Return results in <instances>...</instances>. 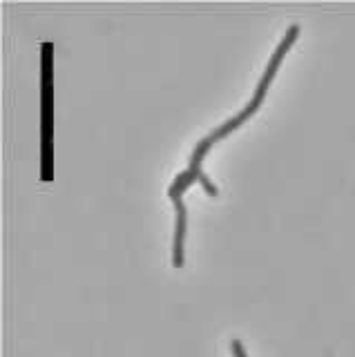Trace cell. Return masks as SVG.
I'll use <instances>...</instances> for the list:
<instances>
[{"instance_id": "cell-1", "label": "cell", "mask_w": 355, "mask_h": 357, "mask_svg": "<svg viewBox=\"0 0 355 357\" xmlns=\"http://www.w3.org/2000/svg\"><path fill=\"white\" fill-rule=\"evenodd\" d=\"M297 36H299V25H291V27L286 29L282 43L277 45L275 54L271 56V61H269V65H266V72H264V76H262V81H259L257 89H255L252 98L246 103V107H243V109L239 112V114L230 116L226 123H221L219 128H215L213 132L208 134V137H204L202 141H199V143L195 145V152L190 154V163H188V170L176 176V178H174V183L170 185L168 197L172 199V204H174V208H176V228H174V243H172V266L176 268V271H179V268H183V264H186L183 243H186V228H188V210H186V204H183V199H181L183 192H186V190L190 188L195 181H199V183L204 185V190H206V192H208L210 197H217V195H219L217 185H215L213 181H210L208 174L202 170V163H204V159H206V154H208V150L213 148V145H215L217 141L226 139L230 132H235L237 128H241L243 123H246V121L255 114V112H257V109L262 107L264 96H266V92H269V87H271V83H273V78H275L277 70H280V63L284 61V56L288 54V50L293 47V43L297 40Z\"/></svg>"}, {"instance_id": "cell-2", "label": "cell", "mask_w": 355, "mask_h": 357, "mask_svg": "<svg viewBox=\"0 0 355 357\" xmlns=\"http://www.w3.org/2000/svg\"><path fill=\"white\" fill-rule=\"evenodd\" d=\"M52 54L54 45H40V181L54 178V152H52V130H54V81H52Z\"/></svg>"}, {"instance_id": "cell-3", "label": "cell", "mask_w": 355, "mask_h": 357, "mask_svg": "<svg viewBox=\"0 0 355 357\" xmlns=\"http://www.w3.org/2000/svg\"><path fill=\"white\" fill-rule=\"evenodd\" d=\"M230 351H232V357H248L246 351H243V346H241L239 340H232V342H230Z\"/></svg>"}]
</instances>
